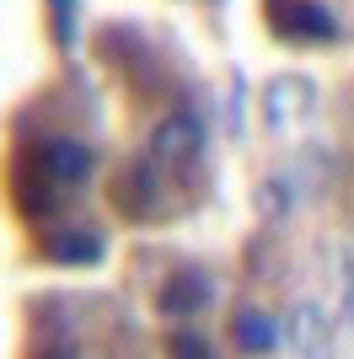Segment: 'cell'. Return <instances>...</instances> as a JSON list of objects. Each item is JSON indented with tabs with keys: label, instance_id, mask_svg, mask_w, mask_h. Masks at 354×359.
<instances>
[{
	"label": "cell",
	"instance_id": "cell-7",
	"mask_svg": "<svg viewBox=\"0 0 354 359\" xmlns=\"http://www.w3.org/2000/svg\"><path fill=\"white\" fill-rule=\"evenodd\" d=\"M280 27L295 32V38H333V11L327 6H290L280 16Z\"/></svg>",
	"mask_w": 354,
	"mask_h": 359
},
{
	"label": "cell",
	"instance_id": "cell-9",
	"mask_svg": "<svg viewBox=\"0 0 354 359\" xmlns=\"http://www.w3.org/2000/svg\"><path fill=\"white\" fill-rule=\"evenodd\" d=\"M166 354H172V359H215L209 344H204V338H193V332H172V338H166Z\"/></svg>",
	"mask_w": 354,
	"mask_h": 359
},
{
	"label": "cell",
	"instance_id": "cell-1",
	"mask_svg": "<svg viewBox=\"0 0 354 359\" xmlns=\"http://www.w3.org/2000/svg\"><path fill=\"white\" fill-rule=\"evenodd\" d=\"M306 118H311V81H301V75L274 81V86H268V129L295 135Z\"/></svg>",
	"mask_w": 354,
	"mask_h": 359
},
{
	"label": "cell",
	"instance_id": "cell-3",
	"mask_svg": "<svg viewBox=\"0 0 354 359\" xmlns=\"http://www.w3.org/2000/svg\"><path fill=\"white\" fill-rule=\"evenodd\" d=\"M284 338H290L306 359H322L327 344H333V332H327V311L317 306V300H301V306L284 316Z\"/></svg>",
	"mask_w": 354,
	"mask_h": 359
},
{
	"label": "cell",
	"instance_id": "cell-4",
	"mask_svg": "<svg viewBox=\"0 0 354 359\" xmlns=\"http://www.w3.org/2000/svg\"><path fill=\"white\" fill-rule=\"evenodd\" d=\"M38 166H44L48 182H86L91 177V150L81 145V140H48L44 156H38Z\"/></svg>",
	"mask_w": 354,
	"mask_h": 359
},
{
	"label": "cell",
	"instance_id": "cell-11",
	"mask_svg": "<svg viewBox=\"0 0 354 359\" xmlns=\"http://www.w3.org/2000/svg\"><path fill=\"white\" fill-rule=\"evenodd\" d=\"M343 311H349V322H354V285H349V300H343Z\"/></svg>",
	"mask_w": 354,
	"mask_h": 359
},
{
	"label": "cell",
	"instance_id": "cell-10",
	"mask_svg": "<svg viewBox=\"0 0 354 359\" xmlns=\"http://www.w3.org/2000/svg\"><path fill=\"white\" fill-rule=\"evenodd\" d=\"M44 359H81V354H75V348H70V344H65V348H48V354H44Z\"/></svg>",
	"mask_w": 354,
	"mask_h": 359
},
{
	"label": "cell",
	"instance_id": "cell-8",
	"mask_svg": "<svg viewBox=\"0 0 354 359\" xmlns=\"http://www.w3.org/2000/svg\"><path fill=\"white\" fill-rule=\"evenodd\" d=\"M48 257H59V263H97L103 241L91 236V231H65V236L48 241Z\"/></svg>",
	"mask_w": 354,
	"mask_h": 359
},
{
	"label": "cell",
	"instance_id": "cell-6",
	"mask_svg": "<svg viewBox=\"0 0 354 359\" xmlns=\"http://www.w3.org/2000/svg\"><path fill=\"white\" fill-rule=\"evenodd\" d=\"M231 338H236L242 354H268V348H280V322L268 311H236Z\"/></svg>",
	"mask_w": 354,
	"mask_h": 359
},
{
	"label": "cell",
	"instance_id": "cell-5",
	"mask_svg": "<svg viewBox=\"0 0 354 359\" xmlns=\"http://www.w3.org/2000/svg\"><path fill=\"white\" fill-rule=\"evenodd\" d=\"M209 300H215V285L204 273H172L162 290V316H193V311H204Z\"/></svg>",
	"mask_w": 354,
	"mask_h": 359
},
{
	"label": "cell",
	"instance_id": "cell-2",
	"mask_svg": "<svg viewBox=\"0 0 354 359\" xmlns=\"http://www.w3.org/2000/svg\"><path fill=\"white\" fill-rule=\"evenodd\" d=\"M199 118L193 113H172V118L156 123V135H150V156L162 166H177V161H188L193 150H199Z\"/></svg>",
	"mask_w": 354,
	"mask_h": 359
}]
</instances>
